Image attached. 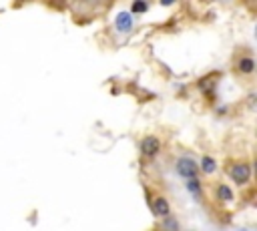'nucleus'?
<instances>
[{
	"instance_id": "f03ea898",
	"label": "nucleus",
	"mask_w": 257,
	"mask_h": 231,
	"mask_svg": "<svg viewBox=\"0 0 257 231\" xmlns=\"http://www.w3.org/2000/svg\"><path fill=\"white\" fill-rule=\"evenodd\" d=\"M175 169H177L179 177H183L185 181L197 179V175H199V163L193 157H179L175 163Z\"/></svg>"
},
{
	"instance_id": "f8f14e48",
	"label": "nucleus",
	"mask_w": 257,
	"mask_h": 231,
	"mask_svg": "<svg viewBox=\"0 0 257 231\" xmlns=\"http://www.w3.org/2000/svg\"><path fill=\"white\" fill-rule=\"evenodd\" d=\"M237 231H251V229H247V227H243V229H237Z\"/></svg>"
},
{
	"instance_id": "0eeeda50",
	"label": "nucleus",
	"mask_w": 257,
	"mask_h": 231,
	"mask_svg": "<svg viewBox=\"0 0 257 231\" xmlns=\"http://www.w3.org/2000/svg\"><path fill=\"white\" fill-rule=\"evenodd\" d=\"M215 197L221 201V203H231L235 199V193L233 189L227 185V183H217L215 185Z\"/></svg>"
},
{
	"instance_id": "7ed1b4c3",
	"label": "nucleus",
	"mask_w": 257,
	"mask_h": 231,
	"mask_svg": "<svg viewBox=\"0 0 257 231\" xmlns=\"http://www.w3.org/2000/svg\"><path fill=\"white\" fill-rule=\"evenodd\" d=\"M255 66H257L255 64V56L251 52H243V54H239L235 58V70L241 76H251L255 72Z\"/></svg>"
},
{
	"instance_id": "1a4fd4ad",
	"label": "nucleus",
	"mask_w": 257,
	"mask_h": 231,
	"mask_svg": "<svg viewBox=\"0 0 257 231\" xmlns=\"http://www.w3.org/2000/svg\"><path fill=\"white\" fill-rule=\"evenodd\" d=\"M201 171H203L205 175H213V173L217 171V161H215L213 157L205 155V157L201 159Z\"/></svg>"
},
{
	"instance_id": "9b49d317",
	"label": "nucleus",
	"mask_w": 257,
	"mask_h": 231,
	"mask_svg": "<svg viewBox=\"0 0 257 231\" xmlns=\"http://www.w3.org/2000/svg\"><path fill=\"white\" fill-rule=\"evenodd\" d=\"M147 8H149V4H147V2H133V4H131V10H128V12H131V14L135 16V14H139V12H145Z\"/></svg>"
},
{
	"instance_id": "f257e3e1",
	"label": "nucleus",
	"mask_w": 257,
	"mask_h": 231,
	"mask_svg": "<svg viewBox=\"0 0 257 231\" xmlns=\"http://www.w3.org/2000/svg\"><path fill=\"white\" fill-rule=\"evenodd\" d=\"M227 173H229L231 181L235 185H239V187H245L251 181V177H253L251 175V165L247 161H235V163H231L229 169H227Z\"/></svg>"
},
{
	"instance_id": "9d476101",
	"label": "nucleus",
	"mask_w": 257,
	"mask_h": 231,
	"mask_svg": "<svg viewBox=\"0 0 257 231\" xmlns=\"http://www.w3.org/2000/svg\"><path fill=\"white\" fill-rule=\"evenodd\" d=\"M185 183H187V191H189L193 197H197V199L203 197V187H201L199 177H197V179H191V181H185Z\"/></svg>"
},
{
	"instance_id": "423d86ee",
	"label": "nucleus",
	"mask_w": 257,
	"mask_h": 231,
	"mask_svg": "<svg viewBox=\"0 0 257 231\" xmlns=\"http://www.w3.org/2000/svg\"><path fill=\"white\" fill-rule=\"evenodd\" d=\"M151 209H153V213H155L157 217H161V219L171 215V203H169L167 197H163V195H157V197L151 199Z\"/></svg>"
},
{
	"instance_id": "39448f33",
	"label": "nucleus",
	"mask_w": 257,
	"mask_h": 231,
	"mask_svg": "<svg viewBox=\"0 0 257 231\" xmlns=\"http://www.w3.org/2000/svg\"><path fill=\"white\" fill-rule=\"evenodd\" d=\"M114 26H116L118 32L128 34V32L133 30V26H135V16H133L128 10H122V12H118L116 18H114Z\"/></svg>"
},
{
	"instance_id": "20e7f679",
	"label": "nucleus",
	"mask_w": 257,
	"mask_h": 231,
	"mask_svg": "<svg viewBox=\"0 0 257 231\" xmlns=\"http://www.w3.org/2000/svg\"><path fill=\"white\" fill-rule=\"evenodd\" d=\"M161 151V139L157 135H147L141 139V153L147 159H155Z\"/></svg>"
},
{
	"instance_id": "6e6552de",
	"label": "nucleus",
	"mask_w": 257,
	"mask_h": 231,
	"mask_svg": "<svg viewBox=\"0 0 257 231\" xmlns=\"http://www.w3.org/2000/svg\"><path fill=\"white\" fill-rule=\"evenodd\" d=\"M181 225H179V219L169 215V217H163L161 219V231H179Z\"/></svg>"
}]
</instances>
